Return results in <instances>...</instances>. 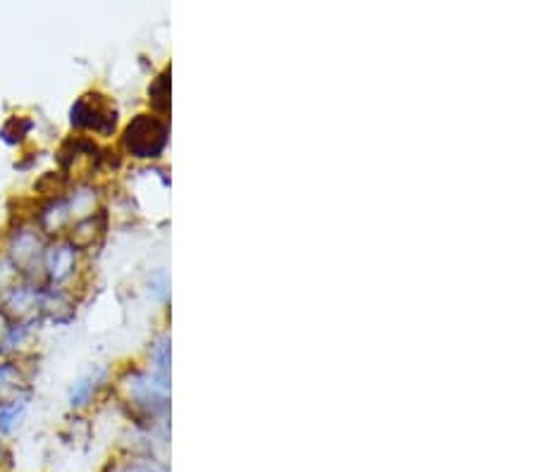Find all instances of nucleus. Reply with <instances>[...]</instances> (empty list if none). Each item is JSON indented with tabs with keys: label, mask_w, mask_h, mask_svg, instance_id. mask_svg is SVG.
<instances>
[{
	"label": "nucleus",
	"mask_w": 537,
	"mask_h": 472,
	"mask_svg": "<svg viewBox=\"0 0 537 472\" xmlns=\"http://www.w3.org/2000/svg\"><path fill=\"white\" fill-rule=\"evenodd\" d=\"M163 124L151 120V117L146 115H139V120L134 124H129L127 129V148L132 153H137L139 158H153L160 148H163L165 141H158V139H148V134H156V132H163Z\"/></svg>",
	"instance_id": "nucleus-1"
}]
</instances>
